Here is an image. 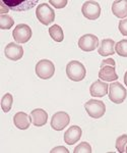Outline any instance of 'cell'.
Wrapping results in <instances>:
<instances>
[{"label":"cell","instance_id":"6da1fadb","mask_svg":"<svg viewBox=\"0 0 127 153\" xmlns=\"http://www.w3.org/2000/svg\"><path fill=\"white\" fill-rule=\"evenodd\" d=\"M115 60L112 58L104 59L101 63V68L99 71V78L105 82H113L118 79V75L115 71Z\"/></svg>","mask_w":127,"mask_h":153},{"label":"cell","instance_id":"7a4b0ae2","mask_svg":"<svg viewBox=\"0 0 127 153\" xmlns=\"http://www.w3.org/2000/svg\"><path fill=\"white\" fill-rule=\"evenodd\" d=\"M85 70L84 65L77 60H71L66 65V75L69 80L73 82H80L85 78Z\"/></svg>","mask_w":127,"mask_h":153},{"label":"cell","instance_id":"3957f363","mask_svg":"<svg viewBox=\"0 0 127 153\" xmlns=\"http://www.w3.org/2000/svg\"><path fill=\"white\" fill-rule=\"evenodd\" d=\"M109 98L115 104H121L124 102L127 96V91L124 86L119 82H113L109 85Z\"/></svg>","mask_w":127,"mask_h":153},{"label":"cell","instance_id":"277c9868","mask_svg":"<svg viewBox=\"0 0 127 153\" xmlns=\"http://www.w3.org/2000/svg\"><path fill=\"white\" fill-rule=\"evenodd\" d=\"M36 16L41 24L49 26L55 21V12L48 3L39 4L36 9Z\"/></svg>","mask_w":127,"mask_h":153},{"label":"cell","instance_id":"5b68a950","mask_svg":"<svg viewBox=\"0 0 127 153\" xmlns=\"http://www.w3.org/2000/svg\"><path fill=\"white\" fill-rule=\"evenodd\" d=\"M55 66L54 63L49 59H42L36 65V74L40 79L48 80L54 76Z\"/></svg>","mask_w":127,"mask_h":153},{"label":"cell","instance_id":"8992f818","mask_svg":"<svg viewBox=\"0 0 127 153\" xmlns=\"http://www.w3.org/2000/svg\"><path fill=\"white\" fill-rule=\"evenodd\" d=\"M84 108L87 110V114L92 118H100L102 117L106 112V105L103 101L91 99L85 102Z\"/></svg>","mask_w":127,"mask_h":153},{"label":"cell","instance_id":"52a82bcc","mask_svg":"<svg viewBox=\"0 0 127 153\" xmlns=\"http://www.w3.org/2000/svg\"><path fill=\"white\" fill-rule=\"evenodd\" d=\"M12 36L16 43H26L32 38V29L26 24H19L14 28Z\"/></svg>","mask_w":127,"mask_h":153},{"label":"cell","instance_id":"ba28073f","mask_svg":"<svg viewBox=\"0 0 127 153\" xmlns=\"http://www.w3.org/2000/svg\"><path fill=\"white\" fill-rule=\"evenodd\" d=\"M81 12L84 18L91 21H95L101 16V6L97 1H85L82 4Z\"/></svg>","mask_w":127,"mask_h":153},{"label":"cell","instance_id":"9c48e42d","mask_svg":"<svg viewBox=\"0 0 127 153\" xmlns=\"http://www.w3.org/2000/svg\"><path fill=\"white\" fill-rule=\"evenodd\" d=\"M9 9L14 11H26L33 8L38 3V0H24V1H15V0H2Z\"/></svg>","mask_w":127,"mask_h":153},{"label":"cell","instance_id":"30bf717a","mask_svg":"<svg viewBox=\"0 0 127 153\" xmlns=\"http://www.w3.org/2000/svg\"><path fill=\"white\" fill-rule=\"evenodd\" d=\"M99 46V39L92 34H85L79 40V47L84 52L94 51Z\"/></svg>","mask_w":127,"mask_h":153},{"label":"cell","instance_id":"8fae6325","mask_svg":"<svg viewBox=\"0 0 127 153\" xmlns=\"http://www.w3.org/2000/svg\"><path fill=\"white\" fill-rule=\"evenodd\" d=\"M70 122V117L67 112L58 111L53 114L51 118V128L55 131H62L65 127H67Z\"/></svg>","mask_w":127,"mask_h":153},{"label":"cell","instance_id":"7c38bea8","mask_svg":"<svg viewBox=\"0 0 127 153\" xmlns=\"http://www.w3.org/2000/svg\"><path fill=\"white\" fill-rule=\"evenodd\" d=\"M4 54H5L6 58H8L9 60H19L23 56V48L19 44L10 42V43L7 44L5 49H4Z\"/></svg>","mask_w":127,"mask_h":153},{"label":"cell","instance_id":"4fadbf2b","mask_svg":"<svg viewBox=\"0 0 127 153\" xmlns=\"http://www.w3.org/2000/svg\"><path fill=\"white\" fill-rule=\"evenodd\" d=\"M82 131L79 126H71L64 134V142L68 145H73L79 141Z\"/></svg>","mask_w":127,"mask_h":153},{"label":"cell","instance_id":"5bb4252c","mask_svg":"<svg viewBox=\"0 0 127 153\" xmlns=\"http://www.w3.org/2000/svg\"><path fill=\"white\" fill-rule=\"evenodd\" d=\"M108 89H109L108 84L101 80H98L91 85V87H90V93L94 97H103L106 94H108Z\"/></svg>","mask_w":127,"mask_h":153},{"label":"cell","instance_id":"9a60e30c","mask_svg":"<svg viewBox=\"0 0 127 153\" xmlns=\"http://www.w3.org/2000/svg\"><path fill=\"white\" fill-rule=\"evenodd\" d=\"M32 123L35 127H43L47 124L48 113L42 108H37L31 112Z\"/></svg>","mask_w":127,"mask_h":153},{"label":"cell","instance_id":"2e32d148","mask_svg":"<svg viewBox=\"0 0 127 153\" xmlns=\"http://www.w3.org/2000/svg\"><path fill=\"white\" fill-rule=\"evenodd\" d=\"M13 123L18 129L19 130H26L30 128L32 123V117H29L26 112L19 111L15 113L13 117Z\"/></svg>","mask_w":127,"mask_h":153},{"label":"cell","instance_id":"e0dca14e","mask_svg":"<svg viewBox=\"0 0 127 153\" xmlns=\"http://www.w3.org/2000/svg\"><path fill=\"white\" fill-rule=\"evenodd\" d=\"M115 45L116 43L112 39H104L100 44V47L98 49V52L102 56L113 55L115 53Z\"/></svg>","mask_w":127,"mask_h":153},{"label":"cell","instance_id":"ac0fdd59","mask_svg":"<svg viewBox=\"0 0 127 153\" xmlns=\"http://www.w3.org/2000/svg\"><path fill=\"white\" fill-rule=\"evenodd\" d=\"M112 12L118 19L127 16V0H117L112 4Z\"/></svg>","mask_w":127,"mask_h":153},{"label":"cell","instance_id":"d6986e66","mask_svg":"<svg viewBox=\"0 0 127 153\" xmlns=\"http://www.w3.org/2000/svg\"><path fill=\"white\" fill-rule=\"evenodd\" d=\"M49 35L56 42H62L63 39H64L62 28L59 25H53L51 28H49Z\"/></svg>","mask_w":127,"mask_h":153},{"label":"cell","instance_id":"ffe728a7","mask_svg":"<svg viewBox=\"0 0 127 153\" xmlns=\"http://www.w3.org/2000/svg\"><path fill=\"white\" fill-rule=\"evenodd\" d=\"M12 102H13V97L10 93H6L1 99V108L4 112H9L12 107Z\"/></svg>","mask_w":127,"mask_h":153},{"label":"cell","instance_id":"44dd1931","mask_svg":"<svg viewBox=\"0 0 127 153\" xmlns=\"http://www.w3.org/2000/svg\"><path fill=\"white\" fill-rule=\"evenodd\" d=\"M14 25L13 19L8 14H0V29L9 30Z\"/></svg>","mask_w":127,"mask_h":153},{"label":"cell","instance_id":"7402d4cb","mask_svg":"<svg viewBox=\"0 0 127 153\" xmlns=\"http://www.w3.org/2000/svg\"><path fill=\"white\" fill-rule=\"evenodd\" d=\"M115 52L120 56L127 57V39L119 41L115 45Z\"/></svg>","mask_w":127,"mask_h":153},{"label":"cell","instance_id":"603a6c76","mask_svg":"<svg viewBox=\"0 0 127 153\" xmlns=\"http://www.w3.org/2000/svg\"><path fill=\"white\" fill-rule=\"evenodd\" d=\"M126 145H127V135L124 134L117 138L116 140V149L120 153H123L126 151Z\"/></svg>","mask_w":127,"mask_h":153},{"label":"cell","instance_id":"cb8c5ba5","mask_svg":"<svg viewBox=\"0 0 127 153\" xmlns=\"http://www.w3.org/2000/svg\"><path fill=\"white\" fill-rule=\"evenodd\" d=\"M92 147L87 142H81L79 146H76L73 150L74 153H92Z\"/></svg>","mask_w":127,"mask_h":153},{"label":"cell","instance_id":"d4e9b609","mask_svg":"<svg viewBox=\"0 0 127 153\" xmlns=\"http://www.w3.org/2000/svg\"><path fill=\"white\" fill-rule=\"evenodd\" d=\"M119 31L120 33L122 34L123 36H127V19H121L119 22Z\"/></svg>","mask_w":127,"mask_h":153},{"label":"cell","instance_id":"484cf974","mask_svg":"<svg viewBox=\"0 0 127 153\" xmlns=\"http://www.w3.org/2000/svg\"><path fill=\"white\" fill-rule=\"evenodd\" d=\"M49 3H51L53 6L56 7V8H63L64 6L67 5L68 1L67 0H62V1H54V0H50Z\"/></svg>","mask_w":127,"mask_h":153},{"label":"cell","instance_id":"4316f807","mask_svg":"<svg viewBox=\"0 0 127 153\" xmlns=\"http://www.w3.org/2000/svg\"><path fill=\"white\" fill-rule=\"evenodd\" d=\"M55 152H64V153H68L69 151H68L67 148L62 147V146H59V147H56V148H54V149L51 150V153H55Z\"/></svg>","mask_w":127,"mask_h":153},{"label":"cell","instance_id":"83f0119b","mask_svg":"<svg viewBox=\"0 0 127 153\" xmlns=\"http://www.w3.org/2000/svg\"><path fill=\"white\" fill-rule=\"evenodd\" d=\"M0 6H1V8H0V13H1V14H4L5 12H8L9 8H8V7H7L2 1L0 2Z\"/></svg>","mask_w":127,"mask_h":153},{"label":"cell","instance_id":"f1b7e54d","mask_svg":"<svg viewBox=\"0 0 127 153\" xmlns=\"http://www.w3.org/2000/svg\"><path fill=\"white\" fill-rule=\"evenodd\" d=\"M124 84L127 86V71L125 73V75H124Z\"/></svg>","mask_w":127,"mask_h":153},{"label":"cell","instance_id":"f546056e","mask_svg":"<svg viewBox=\"0 0 127 153\" xmlns=\"http://www.w3.org/2000/svg\"><path fill=\"white\" fill-rule=\"evenodd\" d=\"M125 152H127V146H126V151Z\"/></svg>","mask_w":127,"mask_h":153}]
</instances>
